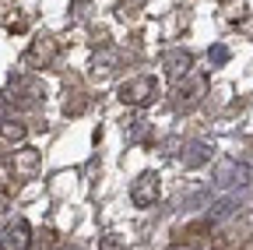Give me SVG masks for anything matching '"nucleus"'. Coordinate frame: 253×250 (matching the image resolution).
Instances as JSON below:
<instances>
[{"instance_id":"nucleus-1","label":"nucleus","mask_w":253,"mask_h":250,"mask_svg":"<svg viewBox=\"0 0 253 250\" xmlns=\"http://www.w3.org/2000/svg\"><path fill=\"white\" fill-rule=\"evenodd\" d=\"M116 96H120L123 106H148L151 99H158V81L151 74H137L130 81H123Z\"/></svg>"},{"instance_id":"nucleus-2","label":"nucleus","mask_w":253,"mask_h":250,"mask_svg":"<svg viewBox=\"0 0 253 250\" xmlns=\"http://www.w3.org/2000/svg\"><path fill=\"white\" fill-rule=\"evenodd\" d=\"M218 191H229V187H243L250 183V166L239 162V159H218L214 162V173H211Z\"/></svg>"},{"instance_id":"nucleus-3","label":"nucleus","mask_w":253,"mask_h":250,"mask_svg":"<svg viewBox=\"0 0 253 250\" xmlns=\"http://www.w3.org/2000/svg\"><path fill=\"white\" fill-rule=\"evenodd\" d=\"M42 99H46V88H42V81L28 78V74L11 78V96H7V102H18V106L32 109V106H39Z\"/></svg>"},{"instance_id":"nucleus-4","label":"nucleus","mask_w":253,"mask_h":250,"mask_svg":"<svg viewBox=\"0 0 253 250\" xmlns=\"http://www.w3.org/2000/svg\"><path fill=\"white\" fill-rule=\"evenodd\" d=\"M32 243V229L25 218H7L0 226V250H28Z\"/></svg>"},{"instance_id":"nucleus-5","label":"nucleus","mask_w":253,"mask_h":250,"mask_svg":"<svg viewBox=\"0 0 253 250\" xmlns=\"http://www.w3.org/2000/svg\"><path fill=\"white\" fill-rule=\"evenodd\" d=\"M158 194H162V183H158V173H141L130 187V201L137 208H151L158 201Z\"/></svg>"},{"instance_id":"nucleus-6","label":"nucleus","mask_w":253,"mask_h":250,"mask_svg":"<svg viewBox=\"0 0 253 250\" xmlns=\"http://www.w3.org/2000/svg\"><path fill=\"white\" fill-rule=\"evenodd\" d=\"M39 166H42V155H39L36 148H28V145H25V148H18V151H14V159H11L14 176H25V180H28V176H36V169H39Z\"/></svg>"},{"instance_id":"nucleus-7","label":"nucleus","mask_w":253,"mask_h":250,"mask_svg":"<svg viewBox=\"0 0 253 250\" xmlns=\"http://www.w3.org/2000/svg\"><path fill=\"white\" fill-rule=\"evenodd\" d=\"M162 67H166L169 78H186L190 67H194V56H190L186 50H169V53L162 56Z\"/></svg>"},{"instance_id":"nucleus-8","label":"nucleus","mask_w":253,"mask_h":250,"mask_svg":"<svg viewBox=\"0 0 253 250\" xmlns=\"http://www.w3.org/2000/svg\"><path fill=\"white\" fill-rule=\"evenodd\" d=\"M211 151H214V148H211L208 141H194V145L183 151L179 162H183V169H197V166H204V162L211 159Z\"/></svg>"},{"instance_id":"nucleus-9","label":"nucleus","mask_w":253,"mask_h":250,"mask_svg":"<svg viewBox=\"0 0 253 250\" xmlns=\"http://www.w3.org/2000/svg\"><path fill=\"white\" fill-rule=\"evenodd\" d=\"M25 134H28L25 123H18V120H0V145H21Z\"/></svg>"},{"instance_id":"nucleus-10","label":"nucleus","mask_w":253,"mask_h":250,"mask_svg":"<svg viewBox=\"0 0 253 250\" xmlns=\"http://www.w3.org/2000/svg\"><path fill=\"white\" fill-rule=\"evenodd\" d=\"M53 56H56V43H53L49 36H42V39H36V46L28 50L25 60H28V64H32V60H42V64H49Z\"/></svg>"},{"instance_id":"nucleus-11","label":"nucleus","mask_w":253,"mask_h":250,"mask_svg":"<svg viewBox=\"0 0 253 250\" xmlns=\"http://www.w3.org/2000/svg\"><path fill=\"white\" fill-rule=\"evenodd\" d=\"M208 56H211V64H214V67H221V64L229 60V50H225V46H211V53H208Z\"/></svg>"},{"instance_id":"nucleus-12","label":"nucleus","mask_w":253,"mask_h":250,"mask_svg":"<svg viewBox=\"0 0 253 250\" xmlns=\"http://www.w3.org/2000/svg\"><path fill=\"white\" fill-rule=\"evenodd\" d=\"M232 208H236V204H232V201H221V204H218V208H214V211H211V215H208V222H218V218H225V215H229V211H232Z\"/></svg>"},{"instance_id":"nucleus-13","label":"nucleus","mask_w":253,"mask_h":250,"mask_svg":"<svg viewBox=\"0 0 253 250\" xmlns=\"http://www.w3.org/2000/svg\"><path fill=\"white\" fill-rule=\"evenodd\" d=\"M99 250H123V243H120V236H106Z\"/></svg>"},{"instance_id":"nucleus-14","label":"nucleus","mask_w":253,"mask_h":250,"mask_svg":"<svg viewBox=\"0 0 253 250\" xmlns=\"http://www.w3.org/2000/svg\"><path fill=\"white\" fill-rule=\"evenodd\" d=\"M11 204V194H7V187H0V211H4Z\"/></svg>"},{"instance_id":"nucleus-15","label":"nucleus","mask_w":253,"mask_h":250,"mask_svg":"<svg viewBox=\"0 0 253 250\" xmlns=\"http://www.w3.org/2000/svg\"><path fill=\"white\" fill-rule=\"evenodd\" d=\"M4 106H7V96H0V113H4Z\"/></svg>"},{"instance_id":"nucleus-16","label":"nucleus","mask_w":253,"mask_h":250,"mask_svg":"<svg viewBox=\"0 0 253 250\" xmlns=\"http://www.w3.org/2000/svg\"><path fill=\"white\" fill-rule=\"evenodd\" d=\"M172 250H190V247H172Z\"/></svg>"},{"instance_id":"nucleus-17","label":"nucleus","mask_w":253,"mask_h":250,"mask_svg":"<svg viewBox=\"0 0 253 250\" xmlns=\"http://www.w3.org/2000/svg\"><path fill=\"white\" fill-rule=\"evenodd\" d=\"M201 250H214V247H201Z\"/></svg>"}]
</instances>
